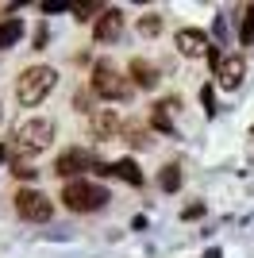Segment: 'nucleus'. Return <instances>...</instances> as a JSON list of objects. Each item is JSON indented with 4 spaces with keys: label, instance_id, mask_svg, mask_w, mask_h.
<instances>
[{
    "label": "nucleus",
    "instance_id": "1",
    "mask_svg": "<svg viewBox=\"0 0 254 258\" xmlns=\"http://www.w3.org/2000/svg\"><path fill=\"white\" fill-rule=\"evenodd\" d=\"M54 143V123L50 119H39V116H27L16 123V131H12V151H16V158H35V154H42L46 147Z\"/></svg>",
    "mask_w": 254,
    "mask_h": 258
},
{
    "label": "nucleus",
    "instance_id": "2",
    "mask_svg": "<svg viewBox=\"0 0 254 258\" xmlns=\"http://www.w3.org/2000/svg\"><path fill=\"white\" fill-rule=\"evenodd\" d=\"M54 85H58V70H50V66H27L20 74V81H16V100L23 108H35L50 97Z\"/></svg>",
    "mask_w": 254,
    "mask_h": 258
},
{
    "label": "nucleus",
    "instance_id": "3",
    "mask_svg": "<svg viewBox=\"0 0 254 258\" xmlns=\"http://www.w3.org/2000/svg\"><path fill=\"white\" fill-rule=\"evenodd\" d=\"M112 201V193H108L104 185H89V181H70L62 189V205L70 208V212H100V208Z\"/></svg>",
    "mask_w": 254,
    "mask_h": 258
},
{
    "label": "nucleus",
    "instance_id": "4",
    "mask_svg": "<svg viewBox=\"0 0 254 258\" xmlns=\"http://www.w3.org/2000/svg\"><path fill=\"white\" fill-rule=\"evenodd\" d=\"M93 93L96 97H104V100H127L131 93H135V81H127L123 74H116L112 66H96V74H93Z\"/></svg>",
    "mask_w": 254,
    "mask_h": 258
},
{
    "label": "nucleus",
    "instance_id": "5",
    "mask_svg": "<svg viewBox=\"0 0 254 258\" xmlns=\"http://www.w3.org/2000/svg\"><path fill=\"white\" fill-rule=\"evenodd\" d=\"M16 212H20V220H27V224H46L54 216V201L46 193H39V189H20V193H16Z\"/></svg>",
    "mask_w": 254,
    "mask_h": 258
},
{
    "label": "nucleus",
    "instance_id": "6",
    "mask_svg": "<svg viewBox=\"0 0 254 258\" xmlns=\"http://www.w3.org/2000/svg\"><path fill=\"white\" fill-rule=\"evenodd\" d=\"M119 35H123V12L119 8H100V16H96V23H93V39L100 46H108V43H116Z\"/></svg>",
    "mask_w": 254,
    "mask_h": 258
},
{
    "label": "nucleus",
    "instance_id": "7",
    "mask_svg": "<svg viewBox=\"0 0 254 258\" xmlns=\"http://www.w3.org/2000/svg\"><path fill=\"white\" fill-rule=\"evenodd\" d=\"M173 43H177V50L185 54V58H208V50H212L208 35L197 31V27H181V31L173 35Z\"/></svg>",
    "mask_w": 254,
    "mask_h": 258
},
{
    "label": "nucleus",
    "instance_id": "8",
    "mask_svg": "<svg viewBox=\"0 0 254 258\" xmlns=\"http://www.w3.org/2000/svg\"><path fill=\"white\" fill-rule=\"evenodd\" d=\"M89 127H93V139H116L119 131H123V119H119L116 108H96Z\"/></svg>",
    "mask_w": 254,
    "mask_h": 258
},
{
    "label": "nucleus",
    "instance_id": "9",
    "mask_svg": "<svg viewBox=\"0 0 254 258\" xmlns=\"http://www.w3.org/2000/svg\"><path fill=\"white\" fill-rule=\"evenodd\" d=\"M216 77H220V85H223V89H239V85H243V77H246L243 54H223L220 66H216Z\"/></svg>",
    "mask_w": 254,
    "mask_h": 258
},
{
    "label": "nucleus",
    "instance_id": "10",
    "mask_svg": "<svg viewBox=\"0 0 254 258\" xmlns=\"http://www.w3.org/2000/svg\"><path fill=\"white\" fill-rule=\"evenodd\" d=\"M81 170H89V151H81V147L62 151V154H58V162H54V173H58V177H66V181H74Z\"/></svg>",
    "mask_w": 254,
    "mask_h": 258
},
{
    "label": "nucleus",
    "instance_id": "11",
    "mask_svg": "<svg viewBox=\"0 0 254 258\" xmlns=\"http://www.w3.org/2000/svg\"><path fill=\"white\" fill-rule=\"evenodd\" d=\"M127 77H135V85H139V89H158V81H162L158 66L147 62V58H135V62L127 66Z\"/></svg>",
    "mask_w": 254,
    "mask_h": 258
},
{
    "label": "nucleus",
    "instance_id": "12",
    "mask_svg": "<svg viewBox=\"0 0 254 258\" xmlns=\"http://www.w3.org/2000/svg\"><path fill=\"white\" fill-rule=\"evenodd\" d=\"M96 173H100V177L116 173V177H123L127 185H143V170H139L135 158H119V162H112V166H96Z\"/></svg>",
    "mask_w": 254,
    "mask_h": 258
},
{
    "label": "nucleus",
    "instance_id": "13",
    "mask_svg": "<svg viewBox=\"0 0 254 258\" xmlns=\"http://www.w3.org/2000/svg\"><path fill=\"white\" fill-rule=\"evenodd\" d=\"M173 112H177V97L154 104V108H150V127L162 131V135H173Z\"/></svg>",
    "mask_w": 254,
    "mask_h": 258
},
{
    "label": "nucleus",
    "instance_id": "14",
    "mask_svg": "<svg viewBox=\"0 0 254 258\" xmlns=\"http://www.w3.org/2000/svg\"><path fill=\"white\" fill-rule=\"evenodd\" d=\"M20 39H23V23L20 20H4V23H0V50L16 46Z\"/></svg>",
    "mask_w": 254,
    "mask_h": 258
},
{
    "label": "nucleus",
    "instance_id": "15",
    "mask_svg": "<svg viewBox=\"0 0 254 258\" xmlns=\"http://www.w3.org/2000/svg\"><path fill=\"white\" fill-rule=\"evenodd\" d=\"M162 12H147V16H143V20H139V35H143V39H154V35H162Z\"/></svg>",
    "mask_w": 254,
    "mask_h": 258
},
{
    "label": "nucleus",
    "instance_id": "16",
    "mask_svg": "<svg viewBox=\"0 0 254 258\" xmlns=\"http://www.w3.org/2000/svg\"><path fill=\"white\" fill-rule=\"evenodd\" d=\"M158 185H162V193H177L181 189V170L177 166H166V170L158 173Z\"/></svg>",
    "mask_w": 254,
    "mask_h": 258
},
{
    "label": "nucleus",
    "instance_id": "17",
    "mask_svg": "<svg viewBox=\"0 0 254 258\" xmlns=\"http://www.w3.org/2000/svg\"><path fill=\"white\" fill-rule=\"evenodd\" d=\"M239 43H243V46H254V8L239 20Z\"/></svg>",
    "mask_w": 254,
    "mask_h": 258
},
{
    "label": "nucleus",
    "instance_id": "18",
    "mask_svg": "<svg viewBox=\"0 0 254 258\" xmlns=\"http://www.w3.org/2000/svg\"><path fill=\"white\" fill-rule=\"evenodd\" d=\"M12 173H16L20 181H31V177H35V173H39V170H31V166H27V162H23V158H16V162H12Z\"/></svg>",
    "mask_w": 254,
    "mask_h": 258
},
{
    "label": "nucleus",
    "instance_id": "19",
    "mask_svg": "<svg viewBox=\"0 0 254 258\" xmlns=\"http://www.w3.org/2000/svg\"><path fill=\"white\" fill-rule=\"evenodd\" d=\"M201 100H204V112L212 116V112H216V93H212V85H204V89H201Z\"/></svg>",
    "mask_w": 254,
    "mask_h": 258
},
{
    "label": "nucleus",
    "instance_id": "20",
    "mask_svg": "<svg viewBox=\"0 0 254 258\" xmlns=\"http://www.w3.org/2000/svg\"><path fill=\"white\" fill-rule=\"evenodd\" d=\"M201 216H204V205L197 201V205H189L185 212H181V220H201Z\"/></svg>",
    "mask_w": 254,
    "mask_h": 258
},
{
    "label": "nucleus",
    "instance_id": "21",
    "mask_svg": "<svg viewBox=\"0 0 254 258\" xmlns=\"http://www.w3.org/2000/svg\"><path fill=\"white\" fill-rule=\"evenodd\" d=\"M0 162H4V147H0Z\"/></svg>",
    "mask_w": 254,
    "mask_h": 258
},
{
    "label": "nucleus",
    "instance_id": "22",
    "mask_svg": "<svg viewBox=\"0 0 254 258\" xmlns=\"http://www.w3.org/2000/svg\"><path fill=\"white\" fill-rule=\"evenodd\" d=\"M0 119H4V108H0Z\"/></svg>",
    "mask_w": 254,
    "mask_h": 258
}]
</instances>
